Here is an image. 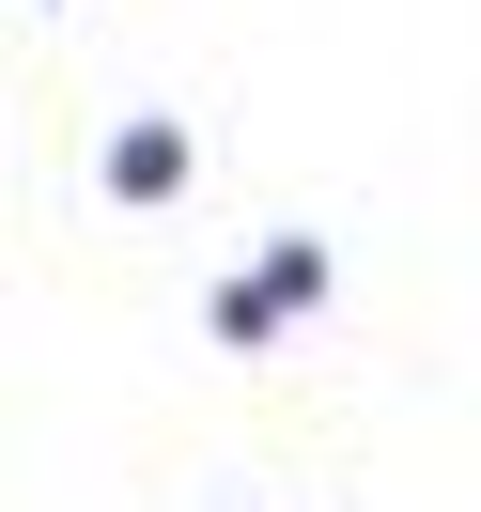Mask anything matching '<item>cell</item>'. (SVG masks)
Instances as JSON below:
<instances>
[{
    "instance_id": "obj_1",
    "label": "cell",
    "mask_w": 481,
    "mask_h": 512,
    "mask_svg": "<svg viewBox=\"0 0 481 512\" xmlns=\"http://www.w3.org/2000/svg\"><path fill=\"white\" fill-rule=\"evenodd\" d=\"M109 187H125V202L187 187V140H171V125H125V140H109Z\"/></svg>"
}]
</instances>
